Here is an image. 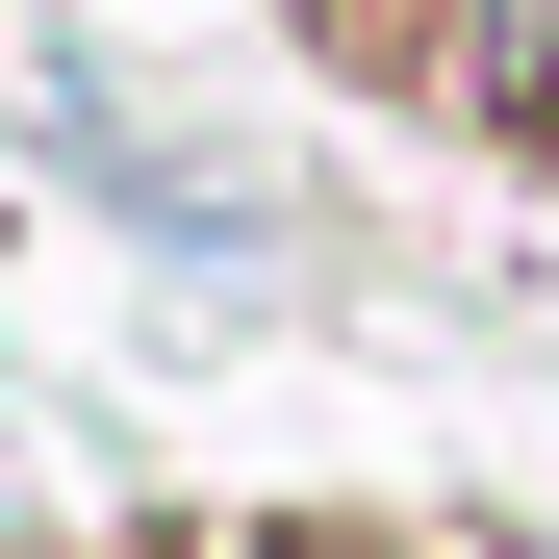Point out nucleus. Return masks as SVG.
I'll use <instances>...</instances> for the list:
<instances>
[{
	"instance_id": "f257e3e1",
	"label": "nucleus",
	"mask_w": 559,
	"mask_h": 559,
	"mask_svg": "<svg viewBox=\"0 0 559 559\" xmlns=\"http://www.w3.org/2000/svg\"><path fill=\"white\" fill-rule=\"evenodd\" d=\"M457 103H484V128H559V0H457Z\"/></svg>"
}]
</instances>
